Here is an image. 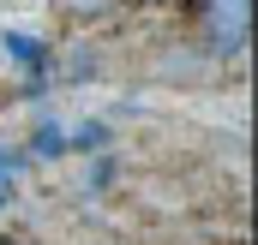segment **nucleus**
I'll return each instance as SVG.
<instances>
[{
  "label": "nucleus",
  "instance_id": "7ed1b4c3",
  "mask_svg": "<svg viewBox=\"0 0 258 245\" xmlns=\"http://www.w3.org/2000/svg\"><path fill=\"white\" fill-rule=\"evenodd\" d=\"M72 144H78V150H90V144H102V120H90L84 132H78V138H72Z\"/></svg>",
  "mask_w": 258,
  "mask_h": 245
},
{
  "label": "nucleus",
  "instance_id": "f03ea898",
  "mask_svg": "<svg viewBox=\"0 0 258 245\" xmlns=\"http://www.w3.org/2000/svg\"><path fill=\"white\" fill-rule=\"evenodd\" d=\"M6 54H12V60H30V66H42V48H36L30 36H6Z\"/></svg>",
  "mask_w": 258,
  "mask_h": 245
},
{
  "label": "nucleus",
  "instance_id": "f257e3e1",
  "mask_svg": "<svg viewBox=\"0 0 258 245\" xmlns=\"http://www.w3.org/2000/svg\"><path fill=\"white\" fill-rule=\"evenodd\" d=\"M192 18L204 24V42H210L216 54L246 48V30H252V6H246V0H216V6H198Z\"/></svg>",
  "mask_w": 258,
  "mask_h": 245
}]
</instances>
